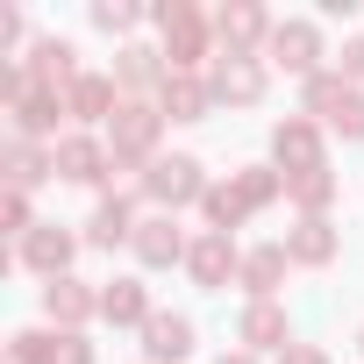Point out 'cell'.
Masks as SVG:
<instances>
[{"instance_id":"cell-1","label":"cell","mask_w":364,"mask_h":364,"mask_svg":"<svg viewBox=\"0 0 364 364\" xmlns=\"http://www.w3.org/2000/svg\"><path fill=\"white\" fill-rule=\"evenodd\" d=\"M157 29H164V65H171V72H193V65L208 58V36H215V22H208L200 8H186V0H164V8H157Z\"/></svg>"},{"instance_id":"cell-2","label":"cell","mask_w":364,"mask_h":364,"mask_svg":"<svg viewBox=\"0 0 364 364\" xmlns=\"http://www.w3.org/2000/svg\"><path fill=\"white\" fill-rule=\"evenodd\" d=\"M157 129H164V114H157V107L122 100V114L107 122V157H114V164H143V171H150V164H157V157H150V150H157Z\"/></svg>"},{"instance_id":"cell-3","label":"cell","mask_w":364,"mask_h":364,"mask_svg":"<svg viewBox=\"0 0 364 364\" xmlns=\"http://www.w3.org/2000/svg\"><path fill=\"white\" fill-rule=\"evenodd\" d=\"M143 200H157V208H193V200H208L200 157H157V164L143 171Z\"/></svg>"},{"instance_id":"cell-4","label":"cell","mask_w":364,"mask_h":364,"mask_svg":"<svg viewBox=\"0 0 364 364\" xmlns=\"http://www.w3.org/2000/svg\"><path fill=\"white\" fill-rule=\"evenodd\" d=\"M272 157H279V178H307V171H328V157H321V129H314L307 114H286V122L272 129Z\"/></svg>"},{"instance_id":"cell-5","label":"cell","mask_w":364,"mask_h":364,"mask_svg":"<svg viewBox=\"0 0 364 364\" xmlns=\"http://www.w3.org/2000/svg\"><path fill=\"white\" fill-rule=\"evenodd\" d=\"M186 272H193V286H200V293H222V286H229V272H243V257H236V243H229L222 229H200V236H193V250H186Z\"/></svg>"},{"instance_id":"cell-6","label":"cell","mask_w":364,"mask_h":364,"mask_svg":"<svg viewBox=\"0 0 364 364\" xmlns=\"http://www.w3.org/2000/svg\"><path fill=\"white\" fill-rule=\"evenodd\" d=\"M272 65H286V72H300V79H314L321 72V29L314 22H272Z\"/></svg>"},{"instance_id":"cell-7","label":"cell","mask_w":364,"mask_h":364,"mask_svg":"<svg viewBox=\"0 0 364 364\" xmlns=\"http://www.w3.org/2000/svg\"><path fill=\"white\" fill-rule=\"evenodd\" d=\"M15 364H93V343H86L79 328H58V336L22 328V336H15Z\"/></svg>"},{"instance_id":"cell-8","label":"cell","mask_w":364,"mask_h":364,"mask_svg":"<svg viewBox=\"0 0 364 364\" xmlns=\"http://www.w3.org/2000/svg\"><path fill=\"white\" fill-rule=\"evenodd\" d=\"M215 36H222V58H250L257 43H272V22H264V8L236 0V8H222V15H215Z\"/></svg>"},{"instance_id":"cell-9","label":"cell","mask_w":364,"mask_h":364,"mask_svg":"<svg viewBox=\"0 0 364 364\" xmlns=\"http://www.w3.org/2000/svg\"><path fill=\"white\" fill-rule=\"evenodd\" d=\"M50 157H58V178H72V186H100V178L114 171L107 143H93V136H65Z\"/></svg>"},{"instance_id":"cell-10","label":"cell","mask_w":364,"mask_h":364,"mask_svg":"<svg viewBox=\"0 0 364 364\" xmlns=\"http://www.w3.org/2000/svg\"><path fill=\"white\" fill-rule=\"evenodd\" d=\"M215 100H229V107H257L264 100V65L257 58H215Z\"/></svg>"},{"instance_id":"cell-11","label":"cell","mask_w":364,"mask_h":364,"mask_svg":"<svg viewBox=\"0 0 364 364\" xmlns=\"http://www.w3.org/2000/svg\"><path fill=\"white\" fill-rule=\"evenodd\" d=\"M72 250H79V236H65L58 222H36V229L22 236V264H36L43 279H65V264H72Z\"/></svg>"},{"instance_id":"cell-12","label":"cell","mask_w":364,"mask_h":364,"mask_svg":"<svg viewBox=\"0 0 364 364\" xmlns=\"http://www.w3.org/2000/svg\"><path fill=\"white\" fill-rule=\"evenodd\" d=\"M143 357H150V364L193 357V321H186V314H150V321H143Z\"/></svg>"},{"instance_id":"cell-13","label":"cell","mask_w":364,"mask_h":364,"mask_svg":"<svg viewBox=\"0 0 364 364\" xmlns=\"http://www.w3.org/2000/svg\"><path fill=\"white\" fill-rule=\"evenodd\" d=\"M186 250H193V243L178 236V222H171V215H150V222L136 229V257H143L150 272H164V264H186Z\"/></svg>"},{"instance_id":"cell-14","label":"cell","mask_w":364,"mask_h":364,"mask_svg":"<svg viewBox=\"0 0 364 364\" xmlns=\"http://www.w3.org/2000/svg\"><path fill=\"white\" fill-rule=\"evenodd\" d=\"M65 114H72V122H114V114H122V100H114V79H100V72H79V79H72V93H65Z\"/></svg>"},{"instance_id":"cell-15","label":"cell","mask_w":364,"mask_h":364,"mask_svg":"<svg viewBox=\"0 0 364 364\" xmlns=\"http://www.w3.org/2000/svg\"><path fill=\"white\" fill-rule=\"evenodd\" d=\"M236 343H250V350H293V336H286V314H279L272 300H250V307L236 314Z\"/></svg>"},{"instance_id":"cell-16","label":"cell","mask_w":364,"mask_h":364,"mask_svg":"<svg viewBox=\"0 0 364 364\" xmlns=\"http://www.w3.org/2000/svg\"><path fill=\"white\" fill-rule=\"evenodd\" d=\"M136 229H143V222H136V208L114 193V200H100V208H93L86 243H93V250H114V243H136Z\"/></svg>"},{"instance_id":"cell-17","label":"cell","mask_w":364,"mask_h":364,"mask_svg":"<svg viewBox=\"0 0 364 364\" xmlns=\"http://www.w3.org/2000/svg\"><path fill=\"white\" fill-rule=\"evenodd\" d=\"M336 250H343V236H336L321 215H307V222L286 229V257H293V264H328Z\"/></svg>"},{"instance_id":"cell-18","label":"cell","mask_w":364,"mask_h":364,"mask_svg":"<svg viewBox=\"0 0 364 364\" xmlns=\"http://www.w3.org/2000/svg\"><path fill=\"white\" fill-rule=\"evenodd\" d=\"M29 79H36V86H50V93H72V79H79V65H72V43L43 36V43L29 50Z\"/></svg>"},{"instance_id":"cell-19","label":"cell","mask_w":364,"mask_h":364,"mask_svg":"<svg viewBox=\"0 0 364 364\" xmlns=\"http://www.w3.org/2000/svg\"><path fill=\"white\" fill-rule=\"evenodd\" d=\"M43 314L65 321V328H79L86 314H100V293H86L79 279H50V286H43Z\"/></svg>"},{"instance_id":"cell-20","label":"cell","mask_w":364,"mask_h":364,"mask_svg":"<svg viewBox=\"0 0 364 364\" xmlns=\"http://www.w3.org/2000/svg\"><path fill=\"white\" fill-rule=\"evenodd\" d=\"M208 107H215V86H200L193 72H171L164 79V114L171 122H208Z\"/></svg>"},{"instance_id":"cell-21","label":"cell","mask_w":364,"mask_h":364,"mask_svg":"<svg viewBox=\"0 0 364 364\" xmlns=\"http://www.w3.org/2000/svg\"><path fill=\"white\" fill-rule=\"evenodd\" d=\"M100 321H150V293H143V279H114V286H100Z\"/></svg>"},{"instance_id":"cell-22","label":"cell","mask_w":364,"mask_h":364,"mask_svg":"<svg viewBox=\"0 0 364 364\" xmlns=\"http://www.w3.org/2000/svg\"><path fill=\"white\" fill-rule=\"evenodd\" d=\"M114 79H122V86H157V93H164L171 65H164V50H143V43H129V50L114 58Z\"/></svg>"},{"instance_id":"cell-23","label":"cell","mask_w":364,"mask_h":364,"mask_svg":"<svg viewBox=\"0 0 364 364\" xmlns=\"http://www.w3.org/2000/svg\"><path fill=\"white\" fill-rule=\"evenodd\" d=\"M286 264H293V257H286V243H264V250H250V257H243V286H250L257 300H272V286L286 279Z\"/></svg>"},{"instance_id":"cell-24","label":"cell","mask_w":364,"mask_h":364,"mask_svg":"<svg viewBox=\"0 0 364 364\" xmlns=\"http://www.w3.org/2000/svg\"><path fill=\"white\" fill-rule=\"evenodd\" d=\"M50 171H58V157H43V150H36L29 136H22V143L8 150V186H22V193H29L36 178H50Z\"/></svg>"},{"instance_id":"cell-25","label":"cell","mask_w":364,"mask_h":364,"mask_svg":"<svg viewBox=\"0 0 364 364\" xmlns=\"http://www.w3.org/2000/svg\"><path fill=\"white\" fill-rule=\"evenodd\" d=\"M286 193H293L307 215H321V208L336 200V171H307V178H286Z\"/></svg>"},{"instance_id":"cell-26","label":"cell","mask_w":364,"mask_h":364,"mask_svg":"<svg viewBox=\"0 0 364 364\" xmlns=\"http://www.w3.org/2000/svg\"><path fill=\"white\" fill-rule=\"evenodd\" d=\"M343 93H350V79H343V72H314V79H307V114H321V122H328Z\"/></svg>"},{"instance_id":"cell-27","label":"cell","mask_w":364,"mask_h":364,"mask_svg":"<svg viewBox=\"0 0 364 364\" xmlns=\"http://www.w3.org/2000/svg\"><path fill=\"white\" fill-rule=\"evenodd\" d=\"M328 129H336L343 143H364V93H357V86H350V93L336 100V114H328Z\"/></svg>"},{"instance_id":"cell-28","label":"cell","mask_w":364,"mask_h":364,"mask_svg":"<svg viewBox=\"0 0 364 364\" xmlns=\"http://www.w3.org/2000/svg\"><path fill=\"white\" fill-rule=\"evenodd\" d=\"M93 29L122 36V29H136V8H129V0H100V8H93Z\"/></svg>"},{"instance_id":"cell-29","label":"cell","mask_w":364,"mask_h":364,"mask_svg":"<svg viewBox=\"0 0 364 364\" xmlns=\"http://www.w3.org/2000/svg\"><path fill=\"white\" fill-rule=\"evenodd\" d=\"M0 222H8V236H29V193L8 186V200H0Z\"/></svg>"},{"instance_id":"cell-30","label":"cell","mask_w":364,"mask_h":364,"mask_svg":"<svg viewBox=\"0 0 364 364\" xmlns=\"http://www.w3.org/2000/svg\"><path fill=\"white\" fill-rule=\"evenodd\" d=\"M343 79H350V86L364 79V36H350V43H343Z\"/></svg>"},{"instance_id":"cell-31","label":"cell","mask_w":364,"mask_h":364,"mask_svg":"<svg viewBox=\"0 0 364 364\" xmlns=\"http://www.w3.org/2000/svg\"><path fill=\"white\" fill-rule=\"evenodd\" d=\"M279 364H328V350H314V343H293V350H279Z\"/></svg>"},{"instance_id":"cell-32","label":"cell","mask_w":364,"mask_h":364,"mask_svg":"<svg viewBox=\"0 0 364 364\" xmlns=\"http://www.w3.org/2000/svg\"><path fill=\"white\" fill-rule=\"evenodd\" d=\"M222 364H257V357H243V350H236V357H222Z\"/></svg>"},{"instance_id":"cell-33","label":"cell","mask_w":364,"mask_h":364,"mask_svg":"<svg viewBox=\"0 0 364 364\" xmlns=\"http://www.w3.org/2000/svg\"><path fill=\"white\" fill-rule=\"evenodd\" d=\"M357 350H364V328H357Z\"/></svg>"}]
</instances>
